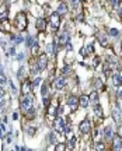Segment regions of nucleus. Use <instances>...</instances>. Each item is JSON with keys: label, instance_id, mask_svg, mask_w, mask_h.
I'll return each instance as SVG.
<instances>
[{"label": "nucleus", "instance_id": "nucleus-1", "mask_svg": "<svg viewBox=\"0 0 122 151\" xmlns=\"http://www.w3.org/2000/svg\"><path fill=\"white\" fill-rule=\"evenodd\" d=\"M33 105H34V98L31 95H24L21 98V111L24 113L30 111L33 108Z\"/></svg>", "mask_w": 122, "mask_h": 151}, {"label": "nucleus", "instance_id": "nucleus-2", "mask_svg": "<svg viewBox=\"0 0 122 151\" xmlns=\"http://www.w3.org/2000/svg\"><path fill=\"white\" fill-rule=\"evenodd\" d=\"M16 27L20 31H24L27 28V16L24 13H18L16 17Z\"/></svg>", "mask_w": 122, "mask_h": 151}, {"label": "nucleus", "instance_id": "nucleus-3", "mask_svg": "<svg viewBox=\"0 0 122 151\" xmlns=\"http://www.w3.org/2000/svg\"><path fill=\"white\" fill-rule=\"evenodd\" d=\"M79 130H80L83 134H89L90 132H91V123H90L89 119H84L80 122V125H79Z\"/></svg>", "mask_w": 122, "mask_h": 151}, {"label": "nucleus", "instance_id": "nucleus-4", "mask_svg": "<svg viewBox=\"0 0 122 151\" xmlns=\"http://www.w3.org/2000/svg\"><path fill=\"white\" fill-rule=\"evenodd\" d=\"M49 24L52 28H58L60 25V16L58 13H52L51 17H49Z\"/></svg>", "mask_w": 122, "mask_h": 151}, {"label": "nucleus", "instance_id": "nucleus-5", "mask_svg": "<svg viewBox=\"0 0 122 151\" xmlns=\"http://www.w3.org/2000/svg\"><path fill=\"white\" fill-rule=\"evenodd\" d=\"M21 92L24 95H30L33 92V83L28 81V80H25L24 83H23V85H21Z\"/></svg>", "mask_w": 122, "mask_h": 151}, {"label": "nucleus", "instance_id": "nucleus-6", "mask_svg": "<svg viewBox=\"0 0 122 151\" xmlns=\"http://www.w3.org/2000/svg\"><path fill=\"white\" fill-rule=\"evenodd\" d=\"M46 64H48V57H46V55H45V53H41L40 57H38V62H37L38 69H40V70H45Z\"/></svg>", "mask_w": 122, "mask_h": 151}, {"label": "nucleus", "instance_id": "nucleus-7", "mask_svg": "<svg viewBox=\"0 0 122 151\" xmlns=\"http://www.w3.org/2000/svg\"><path fill=\"white\" fill-rule=\"evenodd\" d=\"M65 85H66L65 77H58V79L53 81V88H55V90H63Z\"/></svg>", "mask_w": 122, "mask_h": 151}, {"label": "nucleus", "instance_id": "nucleus-8", "mask_svg": "<svg viewBox=\"0 0 122 151\" xmlns=\"http://www.w3.org/2000/svg\"><path fill=\"white\" fill-rule=\"evenodd\" d=\"M112 150L114 151H122L121 137H118V136H114V137H112Z\"/></svg>", "mask_w": 122, "mask_h": 151}, {"label": "nucleus", "instance_id": "nucleus-9", "mask_svg": "<svg viewBox=\"0 0 122 151\" xmlns=\"http://www.w3.org/2000/svg\"><path fill=\"white\" fill-rule=\"evenodd\" d=\"M55 129H56L58 133H63V132H65L63 119H60V118H56V119H55Z\"/></svg>", "mask_w": 122, "mask_h": 151}, {"label": "nucleus", "instance_id": "nucleus-10", "mask_svg": "<svg viewBox=\"0 0 122 151\" xmlns=\"http://www.w3.org/2000/svg\"><path fill=\"white\" fill-rule=\"evenodd\" d=\"M67 105L69 106H72V109L73 111H76V106L79 105V98L74 95H70L69 98H67Z\"/></svg>", "mask_w": 122, "mask_h": 151}, {"label": "nucleus", "instance_id": "nucleus-11", "mask_svg": "<svg viewBox=\"0 0 122 151\" xmlns=\"http://www.w3.org/2000/svg\"><path fill=\"white\" fill-rule=\"evenodd\" d=\"M46 20L45 18H38L37 20V23H35V27H37V30L38 31H45V28H46Z\"/></svg>", "mask_w": 122, "mask_h": 151}, {"label": "nucleus", "instance_id": "nucleus-12", "mask_svg": "<svg viewBox=\"0 0 122 151\" xmlns=\"http://www.w3.org/2000/svg\"><path fill=\"white\" fill-rule=\"evenodd\" d=\"M121 113L122 112L119 111V108L115 105L114 108H112V119H114L115 123H119V120H121Z\"/></svg>", "mask_w": 122, "mask_h": 151}, {"label": "nucleus", "instance_id": "nucleus-13", "mask_svg": "<svg viewBox=\"0 0 122 151\" xmlns=\"http://www.w3.org/2000/svg\"><path fill=\"white\" fill-rule=\"evenodd\" d=\"M93 52H94V48H93V45H90V43L84 45V46L80 49V55L81 56H87L89 53H93Z\"/></svg>", "mask_w": 122, "mask_h": 151}, {"label": "nucleus", "instance_id": "nucleus-14", "mask_svg": "<svg viewBox=\"0 0 122 151\" xmlns=\"http://www.w3.org/2000/svg\"><path fill=\"white\" fill-rule=\"evenodd\" d=\"M69 42V34L67 32H62L59 37H58V43L59 45H66Z\"/></svg>", "mask_w": 122, "mask_h": 151}, {"label": "nucleus", "instance_id": "nucleus-15", "mask_svg": "<svg viewBox=\"0 0 122 151\" xmlns=\"http://www.w3.org/2000/svg\"><path fill=\"white\" fill-rule=\"evenodd\" d=\"M90 103V98L89 95H81L80 98H79V105H80L81 108H87Z\"/></svg>", "mask_w": 122, "mask_h": 151}, {"label": "nucleus", "instance_id": "nucleus-16", "mask_svg": "<svg viewBox=\"0 0 122 151\" xmlns=\"http://www.w3.org/2000/svg\"><path fill=\"white\" fill-rule=\"evenodd\" d=\"M114 130H112V127L111 126H107L105 130H104V137H105L107 140H112V137H114Z\"/></svg>", "mask_w": 122, "mask_h": 151}, {"label": "nucleus", "instance_id": "nucleus-17", "mask_svg": "<svg viewBox=\"0 0 122 151\" xmlns=\"http://www.w3.org/2000/svg\"><path fill=\"white\" fill-rule=\"evenodd\" d=\"M56 13L59 14V16H62V14L67 13V4H66V3H60V4H59V7H58Z\"/></svg>", "mask_w": 122, "mask_h": 151}, {"label": "nucleus", "instance_id": "nucleus-18", "mask_svg": "<svg viewBox=\"0 0 122 151\" xmlns=\"http://www.w3.org/2000/svg\"><path fill=\"white\" fill-rule=\"evenodd\" d=\"M94 115H96L97 118H100V119L103 118L104 113H103V108H101V105H98V103L96 105V108H94Z\"/></svg>", "mask_w": 122, "mask_h": 151}, {"label": "nucleus", "instance_id": "nucleus-19", "mask_svg": "<svg viewBox=\"0 0 122 151\" xmlns=\"http://www.w3.org/2000/svg\"><path fill=\"white\" fill-rule=\"evenodd\" d=\"M90 102H94V103H97L98 102V92L97 91H93L91 94H90Z\"/></svg>", "mask_w": 122, "mask_h": 151}, {"label": "nucleus", "instance_id": "nucleus-20", "mask_svg": "<svg viewBox=\"0 0 122 151\" xmlns=\"http://www.w3.org/2000/svg\"><path fill=\"white\" fill-rule=\"evenodd\" d=\"M98 41H100V43H101V45H103V46H108V38H107L105 35H100V37H98Z\"/></svg>", "mask_w": 122, "mask_h": 151}, {"label": "nucleus", "instance_id": "nucleus-21", "mask_svg": "<svg viewBox=\"0 0 122 151\" xmlns=\"http://www.w3.org/2000/svg\"><path fill=\"white\" fill-rule=\"evenodd\" d=\"M41 70L38 69V66H37V63L35 64H31V76H34V77H37L38 76V73H40Z\"/></svg>", "mask_w": 122, "mask_h": 151}, {"label": "nucleus", "instance_id": "nucleus-22", "mask_svg": "<svg viewBox=\"0 0 122 151\" xmlns=\"http://www.w3.org/2000/svg\"><path fill=\"white\" fill-rule=\"evenodd\" d=\"M48 115H53V116H56L58 115L56 108H55L53 105H48Z\"/></svg>", "mask_w": 122, "mask_h": 151}, {"label": "nucleus", "instance_id": "nucleus-23", "mask_svg": "<svg viewBox=\"0 0 122 151\" xmlns=\"http://www.w3.org/2000/svg\"><path fill=\"white\" fill-rule=\"evenodd\" d=\"M28 42H27V45H28V46H30V48H33V46H35V45H38V43H37V39H35V38H33V37H28Z\"/></svg>", "mask_w": 122, "mask_h": 151}, {"label": "nucleus", "instance_id": "nucleus-24", "mask_svg": "<svg viewBox=\"0 0 122 151\" xmlns=\"http://www.w3.org/2000/svg\"><path fill=\"white\" fill-rule=\"evenodd\" d=\"M55 151H66V144L65 143H58L55 145Z\"/></svg>", "mask_w": 122, "mask_h": 151}, {"label": "nucleus", "instance_id": "nucleus-25", "mask_svg": "<svg viewBox=\"0 0 122 151\" xmlns=\"http://www.w3.org/2000/svg\"><path fill=\"white\" fill-rule=\"evenodd\" d=\"M67 145H69V148H74V145H76V137L70 136V139L67 141Z\"/></svg>", "mask_w": 122, "mask_h": 151}, {"label": "nucleus", "instance_id": "nucleus-26", "mask_svg": "<svg viewBox=\"0 0 122 151\" xmlns=\"http://www.w3.org/2000/svg\"><path fill=\"white\" fill-rule=\"evenodd\" d=\"M112 81H114V84L118 87V85H122L121 81H119V77H118V73H115V74H112Z\"/></svg>", "mask_w": 122, "mask_h": 151}, {"label": "nucleus", "instance_id": "nucleus-27", "mask_svg": "<svg viewBox=\"0 0 122 151\" xmlns=\"http://www.w3.org/2000/svg\"><path fill=\"white\" fill-rule=\"evenodd\" d=\"M96 151H105V145H104V143H101V141L96 143Z\"/></svg>", "mask_w": 122, "mask_h": 151}, {"label": "nucleus", "instance_id": "nucleus-28", "mask_svg": "<svg viewBox=\"0 0 122 151\" xmlns=\"http://www.w3.org/2000/svg\"><path fill=\"white\" fill-rule=\"evenodd\" d=\"M94 85H96V88H97V90L103 88V81H101L100 79H96V80H94Z\"/></svg>", "mask_w": 122, "mask_h": 151}, {"label": "nucleus", "instance_id": "nucleus-29", "mask_svg": "<svg viewBox=\"0 0 122 151\" xmlns=\"http://www.w3.org/2000/svg\"><path fill=\"white\" fill-rule=\"evenodd\" d=\"M24 73H25L24 67H20V70H18V74H17V77H18L20 80H23V77H25V76H24Z\"/></svg>", "mask_w": 122, "mask_h": 151}, {"label": "nucleus", "instance_id": "nucleus-30", "mask_svg": "<svg viewBox=\"0 0 122 151\" xmlns=\"http://www.w3.org/2000/svg\"><path fill=\"white\" fill-rule=\"evenodd\" d=\"M27 132H28V136H35V133H37V127H28Z\"/></svg>", "mask_w": 122, "mask_h": 151}, {"label": "nucleus", "instance_id": "nucleus-31", "mask_svg": "<svg viewBox=\"0 0 122 151\" xmlns=\"http://www.w3.org/2000/svg\"><path fill=\"white\" fill-rule=\"evenodd\" d=\"M6 136V129H4V125H0V139H3Z\"/></svg>", "mask_w": 122, "mask_h": 151}, {"label": "nucleus", "instance_id": "nucleus-32", "mask_svg": "<svg viewBox=\"0 0 122 151\" xmlns=\"http://www.w3.org/2000/svg\"><path fill=\"white\" fill-rule=\"evenodd\" d=\"M46 91H48V88H46V84H42V88H41V94H42V97L46 95Z\"/></svg>", "mask_w": 122, "mask_h": 151}, {"label": "nucleus", "instance_id": "nucleus-33", "mask_svg": "<svg viewBox=\"0 0 122 151\" xmlns=\"http://www.w3.org/2000/svg\"><path fill=\"white\" fill-rule=\"evenodd\" d=\"M4 83H6V76H4V74H3L1 72H0V85H3Z\"/></svg>", "mask_w": 122, "mask_h": 151}, {"label": "nucleus", "instance_id": "nucleus-34", "mask_svg": "<svg viewBox=\"0 0 122 151\" xmlns=\"http://www.w3.org/2000/svg\"><path fill=\"white\" fill-rule=\"evenodd\" d=\"M118 34L119 32H118V30H115V28H111L110 30V35H112V37H118Z\"/></svg>", "mask_w": 122, "mask_h": 151}, {"label": "nucleus", "instance_id": "nucleus-35", "mask_svg": "<svg viewBox=\"0 0 122 151\" xmlns=\"http://www.w3.org/2000/svg\"><path fill=\"white\" fill-rule=\"evenodd\" d=\"M116 106H118L119 111L122 112V98H116Z\"/></svg>", "mask_w": 122, "mask_h": 151}, {"label": "nucleus", "instance_id": "nucleus-36", "mask_svg": "<svg viewBox=\"0 0 122 151\" xmlns=\"http://www.w3.org/2000/svg\"><path fill=\"white\" fill-rule=\"evenodd\" d=\"M38 50H40V46H38V45H35V46H33V48H31L33 55H37V53H38Z\"/></svg>", "mask_w": 122, "mask_h": 151}, {"label": "nucleus", "instance_id": "nucleus-37", "mask_svg": "<svg viewBox=\"0 0 122 151\" xmlns=\"http://www.w3.org/2000/svg\"><path fill=\"white\" fill-rule=\"evenodd\" d=\"M110 1H111L112 7H118L119 6V0H110Z\"/></svg>", "mask_w": 122, "mask_h": 151}, {"label": "nucleus", "instance_id": "nucleus-38", "mask_svg": "<svg viewBox=\"0 0 122 151\" xmlns=\"http://www.w3.org/2000/svg\"><path fill=\"white\" fill-rule=\"evenodd\" d=\"M116 136L122 139V125H119V126H118V133H116Z\"/></svg>", "mask_w": 122, "mask_h": 151}, {"label": "nucleus", "instance_id": "nucleus-39", "mask_svg": "<svg viewBox=\"0 0 122 151\" xmlns=\"http://www.w3.org/2000/svg\"><path fill=\"white\" fill-rule=\"evenodd\" d=\"M3 97H4V88L0 85V101L3 99Z\"/></svg>", "mask_w": 122, "mask_h": 151}, {"label": "nucleus", "instance_id": "nucleus-40", "mask_svg": "<svg viewBox=\"0 0 122 151\" xmlns=\"http://www.w3.org/2000/svg\"><path fill=\"white\" fill-rule=\"evenodd\" d=\"M27 115H28V116H30V118H31V116H34V115H35V111H34L33 108H31V109H30V111L27 112Z\"/></svg>", "mask_w": 122, "mask_h": 151}, {"label": "nucleus", "instance_id": "nucleus-41", "mask_svg": "<svg viewBox=\"0 0 122 151\" xmlns=\"http://www.w3.org/2000/svg\"><path fill=\"white\" fill-rule=\"evenodd\" d=\"M118 98H122V87L118 85Z\"/></svg>", "mask_w": 122, "mask_h": 151}, {"label": "nucleus", "instance_id": "nucleus-42", "mask_svg": "<svg viewBox=\"0 0 122 151\" xmlns=\"http://www.w3.org/2000/svg\"><path fill=\"white\" fill-rule=\"evenodd\" d=\"M8 55L14 56V55H16V49H14V48H11V49H10V50H8Z\"/></svg>", "mask_w": 122, "mask_h": 151}, {"label": "nucleus", "instance_id": "nucleus-43", "mask_svg": "<svg viewBox=\"0 0 122 151\" xmlns=\"http://www.w3.org/2000/svg\"><path fill=\"white\" fill-rule=\"evenodd\" d=\"M49 139H51V143H52V144H56V141H55V134H51Z\"/></svg>", "mask_w": 122, "mask_h": 151}, {"label": "nucleus", "instance_id": "nucleus-44", "mask_svg": "<svg viewBox=\"0 0 122 151\" xmlns=\"http://www.w3.org/2000/svg\"><path fill=\"white\" fill-rule=\"evenodd\" d=\"M67 72H70V67H69V66L63 67V70H62V73H63V74H65V73H67Z\"/></svg>", "mask_w": 122, "mask_h": 151}, {"label": "nucleus", "instance_id": "nucleus-45", "mask_svg": "<svg viewBox=\"0 0 122 151\" xmlns=\"http://www.w3.org/2000/svg\"><path fill=\"white\" fill-rule=\"evenodd\" d=\"M118 77H119V81L122 84V69H119V72H118Z\"/></svg>", "mask_w": 122, "mask_h": 151}, {"label": "nucleus", "instance_id": "nucleus-46", "mask_svg": "<svg viewBox=\"0 0 122 151\" xmlns=\"http://www.w3.org/2000/svg\"><path fill=\"white\" fill-rule=\"evenodd\" d=\"M6 140H7V144L11 143V134H7V136H6Z\"/></svg>", "mask_w": 122, "mask_h": 151}, {"label": "nucleus", "instance_id": "nucleus-47", "mask_svg": "<svg viewBox=\"0 0 122 151\" xmlns=\"http://www.w3.org/2000/svg\"><path fill=\"white\" fill-rule=\"evenodd\" d=\"M93 136H94V137H98V136H100V130H96V132L93 133Z\"/></svg>", "mask_w": 122, "mask_h": 151}, {"label": "nucleus", "instance_id": "nucleus-48", "mask_svg": "<svg viewBox=\"0 0 122 151\" xmlns=\"http://www.w3.org/2000/svg\"><path fill=\"white\" fill-rule=\"evenodd\" d=\"M80 1H83V0H80Z\"/></svg>", "mask_w": 122, "mask_h": 151}, {"label": "nucleus", "instance_id": "nucleus-49", "mask_svg": "<svg viewBox=\"0 0 122 151\" xmlns=\"http://www.w3.org/2000/svg\"><path fill=\"white\" fill-rule=\"evenodd\" d=\"M121 46H122V43H121Z\"/></svg>", "mask_w": 122, "mask_h": 151}]
</instances>
